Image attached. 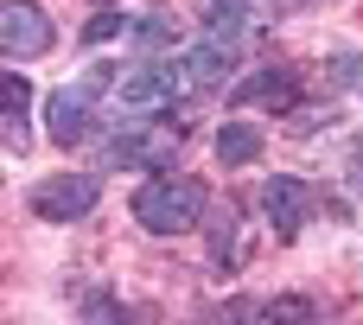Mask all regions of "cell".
Listing matches in <instances>:
<instances>
[{
	"mask_svg": "<svg viewBox=\"0 0 363 325\" xmlns=\"http://www.w3.org/2000/svg\"><path fill=\"white\" fill-rule=\"evenodd\" d=\"M198 217H204V185H191V179H147L134 192V224L153 236H179Z\"/></svg>",
	"mask_w": 363,
	"mask_h": 325,
	"instance_id": "cell-1",
	"label": "cell"
},
{
	"mask_svg": "<svg viewBox=\"0 0 363 325\" xmlns=\"http://www.w3.org/2000/svg\"><path fill=\"white\" fill-rule=\"evenodd\" d=\"M102 89H108V64H96L89 77H77L70 89H57V96L45 102V121H51V141H57V147H77V141L89 134V109H96Z\"/></svg>",
	"mask_w": 363,
	"mask_h": 325,
	"instance_id": "cell-2",
	"label": "cell"
},
{
	"mask_svg": "<svg viewBox=\"0 0 363 325\" xmlns=\"http://www.w3.org/2000/svg\"><path fill=\"white\" fill-rule=\"evenodd\" d=\"M185 70V64H179ZM172 64H140V70H128L121 83H115V102L128 109V115H153V109H172V96L185 89V77H179Z\"/></svg>",
	"mask_w": 363,
	"mask_h": 325,
	"instance_id": "cell-3",
	"label": "cell"
},
{
	"mask_svg": "<svg viewBox=\"0 0 363 325\" xmlns=\"http://www.w3.org/2000/svg\"><path fill=\"white\" fill-rule=\"evenodd\" d=\"M0 45H6L13 64H19V57H45V51H51V19H45L32 0H6V13H0Z\"/></svg>",
	"mask_w": 363,
	"mask_h": 325,
	"instance_id": "cell-4",
	"label": "cell"
},
{
	"mask_svg": "<svg viewBox=\"0 0 363 325\" xmlns=\"http://www.w3.org/2000/svg\"><path fill=\"white\" fill-rule=\"evenodd\" d=\"M96 204V179L89 172H64V179H45L38 192H32V211L45 217V224H70V217H83Z\"/></svg>",
	"mask_w": 363,
	"mask_h": 325,
	"instance_id": "cell-5",
	"label": "cell"
},
{
	"mask_svg": "<svg viewBox=\"0 0 363 325\" xmlns=\"http://www.w3.org/2000/svg\"><path fill=\"white\" fill-rule=\"evenodd\" d=\"M262 211H268V224H274L281 236H294V230L306 224V211H313V192H306L300 179H268V185H262Z\"/></svg>",
	"mask_w": 363,
	"mask_h": 325,
	"instance_id": "cell-6",
	"label": "cell"
},
{
	"mask_svg": "<svg viewBox=\"0 0 363 325\" xmlns=\"http://www.w3.org/2000/svg\"><path fill=\"white\" fill-rule=\"evenodd\" d=\"M172 147H179V134H172V128H153L147 141H140V134L115 141V147H108V160H121V166H166V160H172Z\"/></svg>",
	"mask_w": 363,
	"mask_h": 325,
	"instance_id": "cell-7",
	"label": "cell"
},
{
	"mask_svg": "<svg viewBox=\"0 0 363 325\" xmlns=\"http://www.w3.org/2000/svg\"><path fill=\"white\" fill-rule=\"evenodd\" d=\"M0 109H6V153H19L26 147V109H32V89H26L19 70L0 77Z\"/></svg>",
	"mask_w": 363,
	"mask_h": 325,
	"instance_id": "cell-8",
	"label": "cell"
},
{
	"mask_svg": "<svg viewBox=\"0 0 363 325\" xmlns=\"http://www.w3.org/2000/svg\"><path fill=\"white\" fill-rule=\"evenodd\" d=\"M230 64H236L230 38H204V45H191V51H185V77H191V83H217Z\"/></svg>",
	"mask_w": 363,
	"mask_h": 325,
	"instance_id": "cell-9",
	"label": "cell"
},
{
	"mask_svg": "<svg viewBox=\"0 0 363 325\" xmlns=\"http://www.w3.org/2000/svg\"><path fill=\"white\" fill-rule=\"evenodd\" d=\"M262 153V128L255 121H223V134H217V160L223 166H249Z\"/></svg>",
	"mask_w": 363,
	"mask_h": 325,
	"instance_id": "cell-10",
	"label": "cell"
},
{
	"mask_svg": "<svg viewBox=\"0 0 363 325\" xmlns=\"http://www.w3.org/2000/svg\"><path fill=\"white\" fill-rule=\"evenodd\" d=\"M236 102H294V77L287 70H262V77H249V83H236Z\"/></svg>",
	"mask_w": 363,
	"mask_h": 325,
	"instance_id": "cell-11",
	"label": "cell"
},
{
	"mask_svg": "<svg viewBox=\"0 0 363 325\" xmlns=\"http://www.w3.org/2000/svg\"><path fill=\"white\" fill-rule=\"evenodd\" d=\"M204 26H211V38H242V26H249V0H211V13H204Z\"/></svg>",
	"mask_w": 363,
	"mask_h": 325,
	"instance_id": "cell-12",
	"label": "cell"
},
{
	"mask_svg": "<svg viewBox=\"0 0 363 325\" xmlns=\"http://www.w3.org/2000/svg\"><path fill=\"white\" fill-rule=\"evenodd\" d=\"M166 38H172V19H166V13H147V19L134 26V45H140V51H160Z\"/></svg>",
	"mask_w": 363,
	"mask_h": 325,
	"instance_id": "cell-13",
	"label": "cell"
},
{
	"mask_svg": "<svg viewBox=\"0 0 363 325\" xmlns=\"http://www.w3.org/2000/svg\"><path fill=\"white\" fill-rule=\"evenodd\" d=\"M121 26H128L121 13H96V19H89V45H102V38H115Z\"/></svg>",
	"mask_w": 363,
	"mask_h": 325,
	"instance_id": "cell-14",
	"label": "cell"
},
{
	"mask_svg": "<svg viewBox=\"0 0 363 325\" xmlns=\"http://www.w3.org/2000/svg\"><path fill=\"white\" fill-rule=\"evenodd\" d=\"M211 255H217V262H230V255H236V230H230V217L211 230Z\"/></svg>",
	"mask_w": 363,
	"mask_h": 325,
	"instance_id": "cell-15",
	"label": "cell"
}]
</instances>
